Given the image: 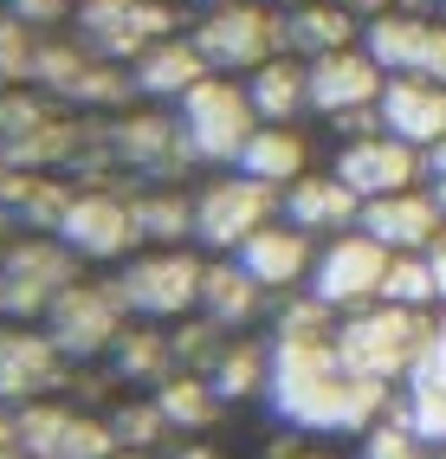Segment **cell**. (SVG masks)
I'll return each instance as SVG.
<instances>
[{"instance_id":"484cf974","label":"cell","mask_w":446,"mask_h":459,"mask_svg":"<svg viewBox=\"0 0 446 459\" xmlns=\"http://www.w3.org/2000/svg\"><path fill=\"white\" fill-rule=\"evenodd\" d=\"M279 13H285V52L291 58H323V52L363 39V20L343 0H297V7H279Z\"/></svg>"},{"instance_id":"bcb514c9","label":"cell","mask_w":446,"mask_h":459,"mask_svg":"<svg viewBox=\"0 0 446 459\" xmlns=\"http://www.w3.org/2000/svg\"><path fill=\"white\" fill-rule=\"evenodd\" d=\"M272 7H297V0H272Z\"/></svg>"},{"instance_id":"d6a6232c","label":"cell","mask_w":446,"mask_h":459,"mask_svg":"<svg viewBox=\"0 0 446 459\" xmlns=\"http://www.w3.org/2000/svg\"><path fill=\"white\" fill-rule=\"evenodd\" d=\"M349 446H356V459H433V446H427L421 434H414V427H407L395 408L382 414V420L369 427V434H356Z\"/></svg>"},{"instance_id":"f546056e","label":"cell","mask_w":446,"mask_h":459,"mask_svg":"<svg viewBox=\"0 0 446 459\" xmlns=\"http://www.w3.org/2000/svg\"><path fill=\"white\" fill-rule=\"evenodd\" d=\"M156 408H162V420H168V434H182V440L207 434V427L227 414V402L214 394V382L194 376V369H175V376L156 388Z\"/></svg>"},{"instance_id":"ba28073f","label":"cell","mask_w":446,"mask_h":459,"mask_svg":"<svg viewBox=\"0 0 446 459\" xmlns=\"http://www.w3.org/2000/svg\"><path fill=\"white\" fill-rule=\"evenodd\" d=\"M389 247H375V239L363 227H349L337 239H317V265H311V298L323 304V311H369V304H382V279H389Z\"/></svg>"},{"instance_id":"8992f818","label":"cell","mask_w":446,"mask_h":459,"mask_svg":"<svg viewBox=\"0 0 446 459\" xmlns=\"http://www.w3.org/2000/svg\"><path fill=\"white\" fill-rule=\"evenodd\" d=\"M188 39H194V52L207 58V72H220V78H253L265 58L285 52V13L272 7V0H233V7L194 13Z\"/></svg>"},{"instance_id":"681fc988","label":"cell","mask_w":446,"mask_h":459,"mask_svg":"<svg viewBox=\"0 0 446 459\" xmlns=\"http://www.w3.org/2000/svg\"><path fill=\"white\" fill-rule=\"evenodd\" d=\"M20 459H26V453H20Z\"/></svg>"},{"instance_id":"d6986e66","label":"cell","mask_w":446,"mask_h":459,"mask_svg":"<svg viewBox=\"0 0 446 459\" xmlns=\"http://www.w3.org/2000/svg\"><path fill=\"white\" fill-rule=\"evenodd\" d=\"M272 304L279 298L265 291L240 259H214V253H207V279H201V311L194 317H207L227 336H246V330H259L265 317H272Z\"/></svg>"},{"instance_id":"30bf717a","label":"cell","mask_w":446,"mask_h":459,"mask_svg":"<svg viewBox=\"0 0 446 459\" xmlns=\"http://www.w3.org/2000/svg\"><path fill=\"white\" fill-rule=\"evenodd\" d=\"M124 330H130L124 298H116V285H98V279L65 285V291L52 298V311H46V336L58 343V356H65V362L110 356Z\"/></svg>"},{"instance_id":"7dc6e473","label":"cell","mask_w":446,"mask_h":459,"mask_svg":"<svg viewBox=\"0 0 446 459\" xmlns=\"http://www.w3.org/2000/svg\"><path fill=\"white\" fill-rule=\"evenodd\" d=\"M433 13H440V20H446V0H440V7H433Z\"/></svg>"},{"instance_id":"f35d334b","label":"cell","mask_w":446,"mask_h":459,"mask_svg":"<svg viewBox=\"0 0 446 459\" xmlns=\"http://www.w3.org/2000/svg\"><path fill=\"white\" fill-rule=\"evenodd\" d=\"M0 459H20V408H0Z\"/></svg>"},{"instance_id":"cb8c5ba5","label":"cell","mask_w":446,"mask_h":459,"mask_svg":"<svg viewBox=\"0 0 446 459\" xmlns=\"http://www.w3.org/2000/svg\"><path fill=\"white\" fill-rule=\"evenodd\" d=\"M233 169L285 195L297 175H311V169H317V149H311L304 124H259V130H253V143L240 149V162H233Z\"/></svg>"},{"instance_id":"7402d4cb","label":"cell","mask_w":446,"mask_h":459,"mask_svg":"<svg viewBox=\"0 0 446 459\" xmlns=\"http://www.w3.org/2000/svg\"><path fill=\"white\" fill-rule=\"evenodd\" d=\"M207 78V58L194 52V39H188V26L182 33H168V39H156L136 65H130V91H136V104H162V110H175L188 98V91Z\"/></svg>"},{"instance_id":"5bb4252c","label":"cell","mask_w":446,"mask_h":459,"mask_svg":"<svg viewBox=\"0 0 446 459\" xmlns=\"http://www.w3.org/2000/svg\"><path fill=\"white\" fill-rule=\"evenodd\" d=\"M330 169H337V181L356 201H382V195H401V188H421V181H427V156L414 143L389 136V130H369V136L337 143Z\"/></svg>"},{"instance_id":"e0dca14e","label":"cell","mask_w":446,"mask_h":459,"mask_svg":"<svg viewBox=\"0 0 446 459\" xmlns=\"http://www.w3.org/2000/svg\"><path fill=\"white\" fill-rule=\"evenodd\" d=\"M65 382V356L46 330L7 324L0 330V408H33Z\"/></svg>"},{"instance_id":"c3c4849f","label":"cell","mask_w":446,"mask_h":459,"mask_svg":"<svg viewBox=\"0 0 446 459\" xmlns=\"http://www.w3.org/2000/svg\"><path fill=\"white\" fill-rule=\"evenodd\" d=\"M433 459H446V453H433Z\"/></svg>"},{"instance_id":"7c38bea8","label":"cell","mask_w":446,"mask_h":459,"mask_svg":"<svg viewBox=\"0 0 446 459\" xmlns=\"http://www.w3.org/2000/svg\"><path fill=\"white\" fill-rule=\"evenodd\" d=\"M52 239H65L78 259L91 265H124L130 253H142V233H136V207L130 195H110V188H78L58 213Z\"/></svg>"},{"instance_id":"83f0119b","label":"cell","mask_w":446,"mask_h":459,"mask_svg":"<svg viewBox=\"0 0 446 459\" xmlns=\"http://www.w3.org/2000/svg\"><path fill=\"white\" fill-rule=\"evenodd\" d=\"M142 247H194V188L182 181H142L130 195Z\"/></svg>"},{"instance_id":"836d02e7","label":"cell","mask_w":446,"mask_h":459,"mask_svg":"<svg viewBox=\"0 0 446 459\" xmlns=\"http://www.w3.org/2000/svg\"><path fill=\"white\" fill-rule=\"evenodd\" d=\"M110 434H116V453H156L168 440V420L156 408V394H149V402H124L110 414Z\"/></svg>"},{"instance_id":"1f68e13d","label":"cell","mask_w":446,"mask_h":459,"mask_svg":"<svg viewBox=\"0 0 446 459\" xmlns=\"http://www.w3.org/2000/svg\"><path fill=\"white\" fill-rule=\"evenodd\" d=\"M414 434H421L433 453H446V388H433V382H421V376H407L401 388H395V402H389Z\"/></svg>"},{"instance_id":"b9f144b4","label":"cell","mask_w":446,"mask_h":459,"mask_svg":"<svg viewBox=\"0 0 446 459\" xmlns=\"http://www.w3.org/2000/svg\"><path fill=\"white\" fill-rule=\"evenodd\" d=\"M7 188H13V162L0 156V201H7Z\"/></svg>"},{"instance_id":"74e56055","label":"cell","mask_w":446,"mask_h":459,"mask_svg":"<svg viewBox=\"0 0 446 459\" xmlns=\"http://www.w3.org/2000/svg\"><path fill=\"white\" fill-rule=\"evenodd\" d=\"M265 459H330V453H323V440H304V434H291V440H279V446L265 453Z\"/></svg>"},{"instance_id":"8fae6325","label":"cell","mask_w":446,"mask_h":459,"mask_svg":"<svg viewBox=\"0 0 446 459\" xmlns=\"http://www.w3.org/2000/svg\"><path fill=\"white\" fill-rule=\"evenodd\" d=\"M363 46H369V58L389 78H433V84H446V20L433 7L401 0L395 13H382V20L363 26Z\"/></svg>"},{"instance_id":"52a82bcc","label":"cell","mask_w":446,"mask_h":459,"mask_svg":"<svg viewBox=\"0 0 446 459\" xmlns=\"http://www.w3.org/2000/svg\"><path fill=\"white\" fill-rule=\"evenodd\" d=\"M272 221H279V188H265L240 169H207V181L194 188V247L214 259L240 253Z\"/></svg>"},{"instance_id":"ee69618b","label":"cell","mask_w":446,"mask_h":459,"mask_svg":"<svg viewBox=\"0 0 446 459\" xmlns=\"http://www.w3.org/2000/svg\"><path fill=\"white\" fill-rule=\"evenodd\" d=\"M116 459H162V453H116Z\"/></svg>"},{"instance_id":"277c9868","label":"cell","mask_w":446,"mask_h":459,"mask_svg":"<svg viewBox=\"0 0 446 459\" xmlns=\"http://www.w3.org/2000/svg\"><path fill=\"white\" fill-rule=\"evenodd\" d=\"M304 72H311V117H317V124H330L337 143L382 130L375 104H382V91H389V72L369 58L363 39L323 52V58H304Z\"/></svg>"},{"instance_id":"d590c367","label":"cell","mask_w":446,"mask_h":459,"mask_svg":"<svg viewBox=\"0 0 446 459\" xmlns=\"http://www.w3.org/2000/svg\"><path fill=\"white\" fill-rule=\"evenodd\" d=\"M414 376L446 388V311H433V336H427V356H421V369H414Z\"/></svg>"},{"instance_id":"ac0fdd59","label":"cell","mask_w":446,"mask_h":459,"mask_svg":"<svg viewBox=\"0 0 446 459\" xmlns=\"http://www.w3.org/2000/svg\"><path fill=\"white\" fill-rule=\"evenodd\" d=\"M356 227H363L375 247H389V253H433L440 233H446V213H440V201L427 195V181H421V188L363 201V221H356Z\"/></svg>"},{"instance_id":"9c48e42d","label":"cell","mask_w":446,"mask_h":459,"mask_svg":"<svg viewBox=\"0 0 446 459\" xmlns=\"http://www.w3.org/2000/svg\"><path fill=\"white\" fill-rule=\"evenodd\" d=\"M78 46H91L98 58H110V65H136V58L182 33V13H175V0H78Z\"/></svg>"},{"instance_id":"4fadbf2b","label":"cell","mask_w":446,"mask_h":459,"mask_svg":"<svg viewBox=\"0 0 446 459\" xmlns=\"http://www.w3.org/2000/svg\"><path fill=\"white\" fill-rule=\"evenodd\" d=\"M65 285H78V253L65 239H13L0 253V317H46Z\"/></svg>"},{"instance_id":"e575fe53","label":"cell","mask_w":446,"mask_h":459,"mask_svg":"<svg viewBox=\"0 0 446 459\" xmlns=\"http://www.w3.org/2000/svg\"><path fill=\"white\" fill-rule=\"evenodd\" d=\"M26 72H33V39L13 20H0V91H13V78H26Z\"/></svg>"},{"instance_id":"2e32d148","label":"cell","mask_w":446,"mask_h":459,"mask_svg":"<svg viewBox=\"0 0 446 459\" xmlns=\"http://www.w3.org/2000/svg\"><path fill=\"white\" fill-rule=\"evenodd\" d=\"M20 453L26 459H116V434L104 414H84L65 402L20 408Z\"/></svg>"},{"instance_id":"9a60e30c","label":"cell","mask_w":446,"mask_h":459,"mask_svg":"<svg viewBox=\"0 0 446 459\" xmlns=\"http://www.w3.org/2000/svg\"><path fill=\"white\" fill-rule=\"evenodd\" d=\"M110 162L142 175V181H182L194 169L188 143H182V124H175V110H162V104L116 110V124H110Z\"/></svg>"},{"instance_id":"4316f807","label":"cell","mask_w":446,"mask_h":459,"mask_svg":"<svg viewBox=\"0 0 446 459\" xmlns=\"http://www.w3.org/2000/svg\"><path fill=\"white\" fill-rule=\"evenodd\" d=\"M246 98L259 110V124H304L311 117V72H304V58H265V65L246 78Z\"/></svg>"},{"instance_id":"4dcf8cb0","label":"cell","mask_w":446,"mask_h":459,"mask_svg":"<svg viewBox=\"0 0 446 459\" xmlns=\"http://www.w3.org/2000/svg\"><path fill=\"white\" fill-rule=\"evenodd\" d=\"M382 304H401V311H440V279L427 253H395L389 279H382Z\"/></svg>"},{"instance_id":"7a4b0ae2","label":"cell","mask_w":446,"mask_h":459,"mask_svg":"<svg viewBox=\"0 0 446 459\" xmlns=\"http://www.w3.org/2000/svg\"><path fill=\"white\" fill-rule=\"evenodd\" d=\"M427 336H433V311H401V304H369V311H349L337 317V356L349 376H363L375 388H401L427 356Z\"/></svg>"},{"instance_id":"5b68a950","label":"cell","mask_w":446,"mask_h":459,"mask_svg":"<svg viewBox=\"0 0 446 459\" xmlns=\"http://www.w3.org/2000/svg\"><path fill=\"white\" fill-rule=\"evenodd\" d=\"M175 124H182V143H188L194 169H233L240 149L253 143V130H259V110L246 98V78L207 72L188 98L175 104Z\"/></svg>"},{"instance_id":"3957f363","label":"cell","mask_w":446,"mask_h":459,"mask_svg":"<svg viewBox=\"0 0 446 459\" xmlns=\"http://www.w3.org/2000/svg\"><path fill=\"white\" fill-rule=\"evenodd\" d=\"M201 279H207V253L201 247H142L110 272L116 298L136 324H182L201 311Z\"/></svg>"},{"instance_id":"ab89813d","label":"cell","mask_w":446,"mask_h":459,"mask_svg":"<svg viewBox=\"0 0 446 459\" xmlns=\"http://www.w3.org/2000/svg\"><path fill=\"white\" fill-rule=\"evenodd\" d=\"M343 7H349L356 20H363V26H369V20H382V13H395V7H401V0H343Z\"/></svg>"},{"instance_id":"8d00e7d4","label":"cell","mask_w":446,"mask_h":459,"mask_svg":"<svg viewBox=\"0 0 446 459\" xmlns=\"http://www.w3.org/2000/svg\"><path fill=\"white\" fill-rule=\"evenodd\" d=\"M427 195L440 201V213H446V143H433L427 149Z\"/></svg>"},{"instance_id":"ffe728a7","label":"cell","mask_w":446,"mask_h":459,"mask_svg":"<svg viewBox=\"0 0 446 459\" xmlns=\"http://www.w3.org/2000/svg\"><path fill=\"white\" fill-rule=\"evenodd\" d=\"M227 259H240L272 298H291V291H304V285H311L317 239H311V233H297L291 221H272V227H259L246 247H240V253H227Z\"/></svg>"},{"instance_id":"603a6c76","label":"cell","mask_w":446,"mask_h":459,"mask_svg":"<svg viewBox=\"0 0 446 459\" xmlns=\"http://www.w3.org/2000/svg\"><path fill=\"white\" fill-rule=\"evenodd\" d=\"M375 117H382V130H389V136L414 143L427 156L433 143H446V84H433V78H389Z\"/></svg>"},{"instance_id":"44dd1931","label":"cell","mask_w":446,"mask_h":459,"mask_svg":"<svg viewBox=\"0 0 446 459\" xmlns=\"http://www.w3.org/2000/svg\"><path fill=\"white\" fill-rule=\"evenodd\" d=\"M279 221H291L311 239H337V233H349L356 221H363V201L337 181V169H311V175H297L279 195Z\"/></svg>"},{"instance_id":"6da1fadb","label":"cell","mask_w":446,"mask_h":459,"mask_svg":"<svg viewBox=\"0 0 446 459\" xmlns=\"http://www.w3.org/2000/svg\"><path fill=\"white\" fill-rule=\"evenodd\" d=\"M337 336V330H330ZM330 336H265L272 343V376H265V414L285 434L304 440H356L389 414L395 394L343 369Z\"/></svg>"},{"instance_id":"f6af8a7d","label":"cell","mask_w":446,"mask_h":459,"mask_svg":"<svg viewBox=\"0 0 446 459\" xmlns=\"http://www.w3.org/2000/svg\"><path fill=\"white\" fill-rule=\"evenodd\" d=\"M414 7H440V0H414Z\"/></svg>"},{"instance_id":"f1b7e54d","label":"cell","mask_w":446,"mask_h":459,"mask_svg":"<svg viewBox=\"0 0 446 459\" xmlns=\"http://www.w3.org/2000/svg\"><path fill=\"white\" fill-rule=\"evenodd\" d=\"M110 369H116V382L156 394L175 369H182V362H175V336H168V324H130L124 336H116V350H110Z\"/></svg>"},{"instance_id":"60d3db41","label":"cell","mask_w":446,"mask_h":459,"mask_svg":"<svg viewBox=\"0 0 446 459\" xmlns=\"http://www.w3.org/2000/svg\"><path fill=\"white\" fill-rule=\"evenodd\" d=\"M427 259H433V279H440V311H446V233H440V247H433Z\"/></svg>"},{"instance_id":"d4e9b609","label":"cell","mask_w":446,"mask_h":459,"mask_svg":"<svg viewBox=\"0 0 446 459\" xmlns=\"http://www.w3.org/2000/svg\"><path fill=\"white\" fill-rule=\"evenodd\" d=\"M207 382H214V394L227 408H246V402H265V376H272V343L265 336H227V343L214 350V362L201 369Z\"/></svg>"},{"instance_id":"7bdbcfd3","label":"cell","mask_w":446,"mask_h":459,"mask_svg":"<svg viewBox=\"0 0 446 459\" xmlns=\"http://www.w3.org/2000/svg\"><path fill=\"white\" fill-rule=\"evenodd\" d=\"M194 13H214V7H233V0H188Z\"/></svg>"}]
</instances>
